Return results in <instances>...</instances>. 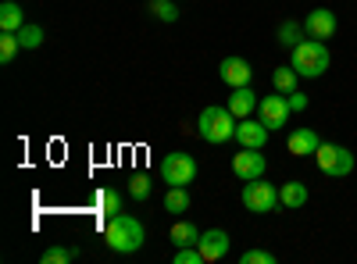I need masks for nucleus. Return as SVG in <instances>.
<instances>
[{
    "label": "nucleus",
    "instance_id": "12",
    "mask_svg": "<svg viewBox=\"0 0 357 264\" xmlns=\"http://www.w3.org/2000/svg\"><path fill=\"white\" fill-rule=\"evenodd\" d=\"M304 29H307V36H311V40H333V36H336V11H329V8H314V11L307 15Z\"/></svg>",
    "mask_w": 357,
    "mask_h": 264
},
{
    "label": "nucleus",
    "instance_id": "14",
    "mask_svg": "<svg viewBox=\"0 0 357 264\" xmlns=\"http://www.w3.org/2000/svg\"><path fill=\"white\" fill-rule=\"evenodd\" d=\"M257 93L250 90V86H236V90H232V97L225 100V107L236 114V118H250V114L257 111Z\"/></svg>",
    "mask_w": 357,
    "mask_h": 264
},
{
    "label": "nucleus",
    "instance_id": "16",
    "mask_svg": "<svg viewBox=\"0 0 357 264\" xmlns=\"http://www.w3.org/2000/svg\"><path fill=\"white\" fill-rule=\"evenodd\" d=\"M22 25H25L22 4H15V0H4V4H0V33H18Z\"/></svg>",
    "mask_w": 357,
    "mask_h": 264
},
{
    "label": "nucleus",
    "instance_id": "13",
    "mask_svg": "<svg viewBox=\"0 0 357 264\" xmlns=\"http://www.w3.org/2000/svg\"><path fill=\"white\" fill-rule=\"evenodd\" d=\"M197 247H200L204 261H222V257L229 254V232H222V228H207V232H200Z\"/></svg>",
    "mask_w": 357,
    "mask_h": 264
},
{
    "label": "nucleus",
    "instance_id": "23",
    "mask_svg": "<svg viewBox=\"0 0 357 264\" xmlns=\"http://www.w3.org/2000/svg\"><path fill=\"white\" fill-rule=\"evenodd\" d=\"M18 50H22L18 33H0V65H11Z\"/></svg>",
    "mask_w": 357,
    "mask_h": 264
},
{
    "label": "nucleus",
    "instance_id": "7",
    "mask_svg": "<svg viewBox=\"0 0 357 264\" xmlns=\"http://www.w3.org/2000/svg\"><path fill=\"white\" fill-rule=\"evenodd\" d=\"M289 114H293V107H289V97L286 93H272V97H261V104H257V118L268 125V129H282L286 122H289Z\"/></svg>",
    "mask_w": 357,
    "mask_h": 264
},
{
    "label": "nucleus",
    "instance_id": "28",
    "mask_svg": "<svg viewBox=\"0 0 357 264\" xmlns=\"http://www.w3.org/2000/svg\"><path fill=\"white\" fill-rule=\"evenodd\" d=\"M240 264H275V254L272 250H247V254H240Z\"/></svg>",
    "mask_w": 357,
    "mask_h": 264
},
{
    "label": "nucleus",
    "instance_id": "20",
    "mask_svg": "<svg viewBox=\"0 0 357 264\" xmlns=\"http://www.w3.org/2000/svg\"><path fill=\"white\" fill-rule=\"evenodd\" d=\"M272 86H275V93H293L296 90V86H301V75H296V68L289 65V68H275L272 72Z\"/></svg>",
    "mask_w": 357,
    "mask_h": 264
},
{
    "label": "nucleus",
    "instance_id": "8",
    "mask_svg": "<svg viewBox=\"0 0 357 264\" xmlns=\"http://www.w3.org/2000/svg\"><path fill=\"white\" fill-rule=\"evenodd\" d=\"M264 168H268L264 154H261V150H250V146H240V154L232 157V171H236V179H243V183L261 179Z\"/></svg>",
    "mask_w": 357,
    "mask_h": 264
},
{
    "label": "nucleus",
    "instance_id": "15",
    "mask_svg": "<svg viewBox=\"0 0 357 264\" xmlns=\"http://www.w3.org/2000/svg\"><path fill=\"white\" fill-rule=\"evenodd\" d=\"M279 200H282V208L286 211H301L304 203H307V183H282L279 186Z\"/></svg>",
    "mask_w": 357,
    "mask_h": 264
},
{
    "label": "nucleus",
    "instance_id": "21",
    "mask_svg": "<svg viewBox=\"0 0 357 264\" xmlns=\"http://www.w3.org/2000/svg\"><path fill=\"white\" fill-rule=\"evenodd\" d=\"M79 257V250L75 247H47L43 254H40V261L43 264H72Z\"/></svg>",
    "mask_w": 357,
    "mask_h": 264
},
{
    "label": "nucleus",
    "instance_id": "5",
    "mask_svg": "<svg viewBox=\"0 0 357 264\" xmlns=\"http://www.w3.org/2000/svg\"><path fill=\"white\" fill-rule=\"evenodd\" d=\"M314 161H318V168L329 175V179H343V175L354 171V154L347 150V146H340V143H321Z\"/></svg>",
    "mask_w": 357,
    "mask_h": 264
},
{
    "label": "nucleus",
    "instance_id": "1",
    "mask_svg": "<svg viewBox=\"0 0 357 264\" xmlns=\"http://www.w3.org/2000/svg\"><path fill=\"white\" fill-rule=\"evenodd\" d=\"M104 240L114 254H136L143 243H146V228L136 215H126L118 211L107 218V228H104Z\"/></svg>",
    "mask_w": 357,
    "mask_h": 264
},
{
    "label": "nucleus",
    "instance_id": "2",
    "mask_svg": "<svg viewBox=\"0 0 357 264\" xmlns=\"http://www.w3.org/2000/svg\"><path fill=\"white\" fill-rule=\"evenodd\" d=\"M329 61H333V54L325 47V40H301L289 50V65L296 68L301 79H321L329 72Z\"/></svg>",
    "mask_w": 357,
    "mask_h": 264
},
{
    "label": "nucleus",
    "instance_id": "19",
    "mask_svg": "<svg viewBox=\"0 0 357 264\" xmlns=\"http://www.w3.org/2000/svg\"><path fill=\"white\" fill-rule=\"evenodd\" d=\"M165 211H168V215H186V211H190V193H186V186H172V189L165 193Z\"/></svg>",
    "mask_w": 357,
    "mask_h": 264
},
{
    "label": "nucleus",
    "instance_id": "4",
    "mask_svg": "<svg viewBox=\"0 0 357 264\" xmlns=\"http://www.w3.org/2000/svg\"><path fill=\"white\" fill-rule=\"evenodd\" d=\"M243 208L254 211V215H272L275 208H282V200H279V186L272 183H261V179H250L243 186Z\"/></svg>",
    "mask_w": 357,
    "mask_h": 264
},
{
    "label": "nucleus",
    "instance_id": "29",
    "mask_svg": "<svg viewBox=\"0 0 357 264\" xmlns=\"http://www.w3.org/2000/svg\"><path fill=\"white\" fill-rule=\"evenodd\" d=\"M289 107H293V111H307V97H304L301 90H293V93H289Z\"/></svg>",
    "mask_w": 357,
    "mask_h": 264
},
{
    "label": "nucleus",
    "instance_id": "22",
    "mask_svg": "<svg viewBox=\"0 0 357 264\" xmlns=\"http://www.w3.org/2000/svg\"><path fill=\"white\" fill-rule=\"evenodd\" d=\"M18 40H22V50H36V47H43V29L33 25V22H25L18 29Z\"/></svg>",
    "mask_w": 357,
    "mask_h": 264
},
{
    "label": "nucleus",
    "instance_id": "3",
    "mask_svg": "<svg viewBox=\"0 0 357 264\" xmlns=\"http://www.w3.org/2000/svg\"><path fill=\"white\" fill-rule=\"evenodd\" d=\"M236 114L229 111V107H218V104H211V107H204L200 111V118H197V132H200V139L204 143H215V146H222V143H229V139H236Z\"/></svg>",
    "mask_w": 357,
    "mask_h": 264
},
{
    "label": "nucleus",
    "instance_id": "18",
    "mask_svg": "<svg viewBox=\"0 0 357 264\" xmlns=\"http://www.w3.org/2000/svg\"><path fill=\"white\" fill-rule=\"evenodd\" d=\"M275 40L282 43V47H296V43H301V40H307V29L301 25V22H293V18H286L282 25H279V33H275Z\"/></svg>",
    "mask_w": 357,
    "mask_h": 264
},
{
    "label": "nucleus",
    "instance_id": "9",
    "mask_svg": "<svg viewBox=\"0 0 357 264\" xmlns=\"http://www.w3.org/2000/svg\"><path fill=\"white\" fill-rule=\"evenodd\" d=\"M268 132H272V129H268L261 118H240V122H236V143L250 146V150H264Z\"/></svg>",
    "mask_w": 357,
    "mask_h": 264
},
{
    "label": "nucleus",
    "instance_id": "17",
    "mask_svg": "<svg viewBox=\"0 0 357 264\" xmlns=\"http://www.w3.org/2000/svg\"><path fill=\"white\" fill-rule=\"evenodd\" d=\"M168 240H172L175 247H197L200 228H197L193 222H175V225H172V232H168Z\"/></svg>",
    "mask_w": 357,
    "mask_h": 264
},
{
    "label": "nucleus",
    "instance_id": "25",
    "mask_svg": "<svg viewBox=\"0 0 357 264\" xmlns=\"http://www.w3.org/2000/svg\"><path fill=\"white\" fill-rule=\"evenodd\" d=\"M97 203H100V211H104L107 218L122 211V196H118V189H100V193H97Z\"/></svg>",
    "mask_w": 357,
    "mask_h": 264
},
{
    "label": "nucleus",
    "instance_id": "26",
    "mask_svg": "<svg viewBox=\"0 0 357 264\" xmlns=\"http://www.w3.org/2000/svg\"><path fill=\"white\" fill-rule=\"evenodd\" d=\"M151 15L158 22H175L178 18V8H175V0H151Z\"/></svg>",
    "mask_w": 357,
    "mask_h": 264
},
{
    "label": "nucleus",
    "instance_id": "24",
    "mask_svg": "<svg viewBox=\"0 0 357 264\" xmlns=\"http://www.w3.org/2000/svg\"><path fill=\"white\" fill-rule=\"evenodd\" d=\"M151 175H143V171H136V175H129V196H136V200H146L151 196Z\"/></svg>",
    "mask_w": 357,
    "mask_h": 264
},
{
    "label": "nucleus",
    "instance_id": "6",
    "mask_svg": "<svg viewBox=\"0 0 357 264\" xmlns=\"http://www.w3.org/2000/svg\"><path fill=\"white\" fill-rule=\"evenodd\" d=\"M161 175H165V183H168V186H190V183L197 179V161H193V154H186V150H172V154H165V161H161Z\"/></svg>",
    "mask_w": 357,
    "mask_h": 264
},
{
    "label": "nucleus",
    "instance_id": "11",
    "mask_svg": "<svg viewBox=\"0 0 357 264\" xmlns=\"http://www.w3.org/2000/svg\"><path fill=\"white\" fill-rule=\"evenodd\" d=\"M318 146H321V136H318L314 129H307V125L293 129L289 139H286V150H289L293 157H314V154H318Z\"/></svg>",
    "mask_w": 357,
    "mask_h": 264
},
{
    "label": "nucleus",
    "instance_id": "27",
    "mask_svg": "<svg viewBox=\"0 0 357 264\" xmlns=\"http://www.w3.org/2000/svg\"><path fill=\"white\" fill-rule=\"evenodd\" d=\"M172 264H207V261H204L200 247H178L175 257H172Z\"/></svg>",
    "mask_w": 357,
    "mask_h": 264
},
{
    "label": "nucleus",
    "instance_id": "10",
    "mask_svg": "<svg viewBox=\"0 0 357 264\" xmlns=\"http://www.w3.org/2000/svg\"><path fill=\"white\" fill-rule=\"evenodd\" d=\"M218 75H222V82L225 86H250L254 82V68H250V61L247 57H225V61L218 65Z\"/></svg>",
    "mask_w": 357,
    "mask_h": 264
}]
</instances>
